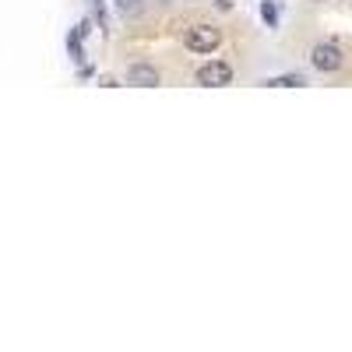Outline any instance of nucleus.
<instances>
[{
    "instance_id": "nucleus-6",
    "label": "nucleus",
    "mask_w": 352,
    "mask_h": 352,
    "mask_svg": "<svg viewBox=\"0 0 352 352\" xmlns=\"http://www.w3.org/2000/svg\"><path fill=\"white\" fill-rule=\"evenodd\" d=\"M81 32H78V28H74V32H71V39H67V50H71V56H74V64H81L85 60V50H81Z\"/></svg>"
},
{
    "instance_id": "nucleus-9",
    "label": "nucleus",
    "mask_w": 352,
    "mask_h": 352,
    "mask_svg": "<svg viewBox=\"0 0 352 352\" xmlns=\"http://www.w3.org/2000/svg\"><path fill=\"white\" fill-rule=\"evenodd\" d=\"M310 4H331V0H310Z\"/></svg>"
},
{
    "instance_id": "nucleus-1",
    "label": "nucleus",
    "mask_w": 352,
    "mask_h": 352,
    "mask_svg": "<svg viewBox=\"0 0 352 352\" xmlns=\"http://www.w3.org/2000/svg\"><path fill=\"white\" fill-rule=\"evenodd\" d=\"M180 43H184V50L194 53V56H212L215 50H222L226 32H222V25H215V21H190V25L184 28Z\"/></svg>"
},
{
    "instance_id": "nucleus-2",
    "label": "nucleus",
    "mask_w": 352,
    "mask_h": 352,
    "mask_svg": "<svg viewBox=\"0 0 352 352\" xmlns=\"http://www.w3.org/2000/svg\"><path fill=\"white\" fill-rule=\"evenodd\" d=\"M307 60H310V67H314L317 74H338V71L349 64V53H345V46L335 43V39H320V43H314V46L307 50Z\"/></svg>"
},
{
    "instance_id": "nucleus-3",
    "label": "nucleus",
    "mask_w": 352,
    "mask_h": 352,
    "mask_svg": "<svg viewBox=\"0 0 352 352\" xmlns=\"http://www.w3.org/2000/svg\"><path fill=\"white\" fill-rule=\"evenodd\" d=\"M232 81H236V67L222 60V56H212V60H204L194 71V85H201V88H229Z\"/></svg>"
},
{
    "instance_id": "nucleus-5",
    "label": "nucleus",
    "mask_w": 352,
    "mask_h": 352,
    "mask_svg": "<svg viewBox=\"0 0 352 352\" xmlns=\"http://www.w3.org/2000/svg\"><path fill=\"white\" fill-rule=\"evenodd\" d=\"M268 88H307V74H278V78H268L264 81Z\"/></svg>"
},
{
    "instance_id": "nucleus-8",
    "label": "nucleus",
    "mask_w": 352,
    "mask_h": 352,
    "mask_svg": "<svg viewBox=\"0 0 352 352\" xmlns=\"http://www.w3.org/2000/svg\"><path fill=\"white\" fill-rule=\"evenodd\" d=\"M215 8L219 11H232V0H215Z\"/></svg>"
},
{
    "instance_id": "nucleus-7",
    "label": "nucleus",
    "mask_w": 352,
    "mask_h": 352,
    "mask_svg": "<svg viewBox=\"0 0 352 352\" xmlns=\"http://www.w3.org/2000/svg\"><path fill=\"white\" fill-rule=\"evenodd\" d=\"M261 18L268 21V28H275V25H278V11H275V4H268V0H264V4H261Z\"/></svg>"
},
{
    "instance_id": "nucleus-4",
    "label": "nucleus",
    "mask_w": 352,
    "mask_h": 352,
    "mask_svg": "<svg viewBox=\"0 0 352 352\" xmlns=\"http://www.w3.org/2000/svg\"><path fill=\"white\" fill-rule=\"evenodd\" d=\"M124 81L131 88H159L162 85V71L152 60H131L124 71Z\"/></svg>"
}]
</instances>
